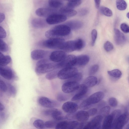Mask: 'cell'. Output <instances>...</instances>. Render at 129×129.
Returning a JSON list of instances; mask_svg holds the SVG:
<instances>
[{
    "label": "cell",
    "mask_w": 129,
    "mask_h": 129,
    "mask_svg": "<svg viewBox=\"0 0 129 129\" xmlns=\"http://www.w3.org/2000/svg\"><path fill=\"white\" fill-rule=\"evenodd\" d=\"M71 30L69 26L65 24L58 25L46 31L45 36L49 39L60 38L68 36Z\"/></svg>",
    "instance_id": "1"
},
{
    "label": "cell",
    "mask_w": 129,
    "mask_h": 129,
    "mask_svg": "<svg viewBox=\"0 0 129 129\" xmlns=\"http://www.w3.org/2000/svg\"><path fill=\"white\" fill-rule=\"evenodd\" d=\"M104 96V93L102 91L95 92L83 101L80 104V107L81 108H85L98 103L102 100Z\"/></svg>",
    "instance_id": "2"
},
{
    "label": "cell",
    "mask_w": 129,
    "mask_h": 129,
    "mask_svg": "<svg viewBox=\"0 0 129 129\" xmlns=\"http://www.w3.org/2000/svg\"><path fill=\"white\" fill-rule=\"evenodd\" d=\"M65 42L64 40L62 38H54L43 41L42 44L49 49L61 50Z\"/></svg>",
    "instance_id": "3"
},
{
    "label": "cell",
    "mask_w": 129,
    "mask_h": 129,
    "mask_svg": "<svg viewBox=\"0 0 129 129\" xmlns=\"http://www.w3.org/2000/svg\"><path fill=\"white\" fill-rule=\"evenodd\" d=\"M129 120V113L126 112L121 114L116 119L114 120L111 128L122 129Z\"/></svg>",
    "instance_id": "4"
},
{
    "label": "cell",
    "mask_w": 129,
    "mask_h": 129,
    "mask_svg": "<svg viewBox=\"0 0 129 129\" xmlns=\"http://www.w3.org/2000/svg\"><path fill=\"white\" fill-rule=\"evenodd\" d=\"M58 68L57 63H48L36 66L35 71L37 74L40 75L48 73Z\"/></svg>",
    "instance_id": "5"
},
{
    "label": "cell",
    "mask_w": 129,
    "mask_h": 129,
    "mask_svg": "<svg viewBox=\"0 0 129 129\" xmlns=\"http://www.w3.org/2000/svg\"><path fill=\"white\" fill-rule=\"evenodd\" d=\"M78 72L77 69L73 67L65 68L59 71L58 77L61 79H68L72 77Z\"/></svg>",
    "instance_id": "6"
},
{
    "label": "cell",
    "mask_w": 129,
    "mask_h": 129,
    "mask_svg": "<svg viewBox=\"0 0 129 129\" xmlns=\"http://www.w3.org/2000/svg\"><path fill=\"white\" fill-rule=\"evenodd\" d=\"M77 56L73 55L66 56L61 61L57 63L58 68L73 67L76 65Z\"/></svg>",
    "instance_id": "7"
},
{
    "label": "cell",
    "mask_w": 129,
    "mask_h": 129,
    "mask_svg": "<svg viewBox=\"0 0 129 129\" xmlns=\"http://www.w3.org/2000/svg\"><path fill=\"white\" fill-rule=\"evenodd\" d=\"M103 117L101 115H97L86 123L84 129H99L101 128Z\"/></svg>",
    "instance_id": "8"
},
{
    "label": "cell",
    "mask_w": 129,
    "mask_h": 129,
    "mask_svg": "<svg viewBox=\"0 0 129 129\" xmlns=\"http://www.w3.org/2000/svg\"><path fill=\"white\" fill-rule=\"evenodd\" d=\"M67 17L60 14H55L51 15L46 18V22L49 25L58 24L65 21Z\"/></svg>",
    "instance_id": "9"
},
{
    "label": "cell",
    "mask_w": 129,
    "mask_h": 129,
    "mask_svg": "<svg viewBox=\"0 0 129 129\" xmlns=\"http://www.w3.org/2000/svg\"><path fill=\"white\" fill-rule=\"evenodd\" d=\"M79 85L78 82L73 81H67L62 85V91L66 93H70L77 90Z\"/></svg>",
    "instance_id": "10"
},
{
    "label": "cell",
    "mask_w": 129,
    "mask_h": 129,
    "mask_svg": "<svg viewBox=\"0 0 129 129\" xmlns=\"http://www.w3.org/2000/svg\"><path fill=\"white\" fill-rule=\"evenodd\" d=\"M56 9L52 8H40L37 9L35 13L38 16L41 17H48L54 14H57Z\"/></svg>",
    "instance_id": "11"
},
{
    "label": "cell",
    "mask_w": 129,
    "mask_h": 129,
    "mask_svg": "<svg viewBox=\"0 0 129 129\" xmlns=\"http://www.w3.org/2000/svg\"><path fill=\"white\" fill-rule=\"evenodd\" d=\"M62 50L67 52H71L75 50H79L77 40L65 42Z\"/></svg>",
    "instance_id": "12"
},
{
    "label": "cell",
    "mask_w": 129,
    "mask_h": 129,
    "mask_svg": "<svg viewBox=\"0 0 129 129\" xmlns=\"http://www.w3.org/2000/svg\"><path fill=\"white\" fill-rule=\"evenodd\" d=\"M88 88L84 84L79 85L78 91L71 99L72 101H77L81 99L85 95L88 90Z\"/></svg>",
    "instance_id": "13"
},
{
    "label": "cell",
    "mask_w": 129,
    "mask_h": 129,
    "mask_svg": "<svg viewBox=\"0 0 129 129\" xmlns=\"http://www.w3.org/2000/svg\"><path fill=\"white\" fill-rule=\"evenodd\" d=\"M78 108V106L76 103L71 101L66 102L63 104L62 107L63 110L68 113H75Z\"/></svg>",
    "instance_id": "14"
},
{
    "label": "cell",
    "mask_w": 129,
    "mask_h": 129,
    "mask_svg": "<svg viewBox=\"0 0 129 129\" xmlns=\"http://www.w3.org/2000/svg\"><path fill=\"white\" fill-rule=\"evenodd\" d=\"M66 56V54L64 51H56L51 53L49 58L51 61L58 62L63 60Z\"/></svg>",
    "instance_id": "15"
},
{
    "label": "cell",
    "mask_w": 129,
    "mask_h": 129,
    "mask_svg": "<svg viewBox=\"0 0 129 129\" xmlns=\"http://www.w3.org/2000/svg\"><path fill=\"white\" fill-rule=\"evenodd\" d=\"M38 102L41 106L46 108H51L58 105V104L56 102L52 101L44 96L40 98L39 99Z\"/></svg>",
    "instance_id": "16"
},
{
    "label": "cell",
    "mask_w": 129,
    "mask_h": 129,
    "mask_svg": "<svg viewBox=\"0 0 129 129\" xmlns=\"http://www.w3.org/2000/svg\"><path fill=\"white\" fill-rule=\"evenodd\" d=\"M114 40L116 44L119 45H123L126 42V39L124 35L118 29L115 28Z\"/></svg>",
    "instance_id": "17"
},
{
    "label": "cell",
    "mask_w": 129,
    "mask_h": 129,
    "mask_svg": "<svg viewBox=\"0 0 129 129\" xmlns=\"http://www.w3.org/2000/svg\"><path fill=\"white\" fill-rule=\"evenodd\" d=\"M47 51L41 49L35 50L31 53V58L34 60H36L43 59L47 55Z\"/></svg>",
    "instance_id": "18"
},
{
    "label": "cell",
    "mask_w": 129,
    "mask_h": 129,
    "mask_svg": "<svg viewBox=\"0 0 129 129\" xmlns=\"http://www.w3.org/2000/svg\"><path fill=\"white\" fill-rule=\"evenodd\" d=\"M0 74L6 79L11 80L13 77V74L11 69L7 67H0Z\"/></svg>",
    "instance_id": "19"
},
{
    "label": "cell",
    "mask_w": 129,
    "mask_h": 129,
    "mask_svg": "<svg viewBox=\"0 0 129 129\" xmlns=\"http://www.w3.org/2000/svg\"><path fill=\"white\" fill-rule=\"evenodd\" d=\"M31 24L34 27L38 28L46 27L48 24L46 20L38 18L33 19L31 21Z\"/></svg>",
    "instance_id": "20"
},
{
    "label": "cell",
    "mask_w": 129,
    "mask_h": 129,
    "mask_svg": "<svg viewBox=\"0 0 129 129\" xmlns=\"http://www.w3.org/2000/svg\"><path fill=\"white\" fill-rule=\"evenodd\" d=\"M59 14L67 17H72L75 15L77 12L72 9L69 8L67 7L61 8L59 10Z\"/></svg>",
    "instance_id": "21"
},
{
    "label": "cell",
    "mask_w": 129,
    "mask_h": 129,
    "mask_svg": "<svg viewBox=\"0 0 129 129\" xmlns=\"http://www.w3.org/2000/svg\"><path fill=\"white\" fill-rule=\"evenodd\" d=\"M75 118L81 122H85L89 119V115L87 111L80 110L75 113Z\"/></svg>",
    "instance_id": "22"
},
{
    "label": "cell",
    "mask_w": 129,
    "mask_h": 129,
    "mask_svg": "<svg viewBox=\"0 0 129 129\" xmlns=\"http://www.w3.org/2000/svg\"><path fill=\"white\" fill-rule=\"evenodd\" d=\"M98 82L97 78L93 76H90L84 80L83 83L88 88L92 87L95 85Z\"/></svg>",
    "instance_id": "23"
},
{
    "label": "cell",
    "mask_w": 129,
    "mask_h": 129,
    "mask_svg": "<svg viewBox=\"0 0 129 129\" xmlns=\"http://www.w3.org/2000/svg\"><path fill=\"white\" fill-rule=\"evenodd\" d=\"M113 121V117L111 114L105 117L102 125V128L110 129L111 128Z\"/></svg>",
    "instance_id": "24"
},
{
    "label": "cell",
    "mask_w": 129,
    "mask_h": 129,
    "mask_svg": "<svg viewBox=\"0 0 129 129\" xmlns=\"http://www.w3.org/2000/svg\"><path fill=\"white\" fill-rule=\"evenodd\" d=\"M65 24L69 26L71 29L76 30L81 28L83 25V23L80 21L72 20L66 22Z\"/></svg>",
    "instance_id": "25"
},
{
    "label": "cell",
    "mask_w": 129,
    "mask_h": 129,
    "mask_svg": "<svg viewBox=\"0 0 129 129\" xmlns=\"http://www.w3.org/2000/svg\"><path fill=\"white\" fill-rule=\"evenodd\" d=\"M89 60V56L86 55H81L77 56L76 65L84 66L87 64Z\"/></svg>",
    "instance_id": "26"
},
{
    "label": "cell",
    "mask_w": 129,
    "mask_h": 129,
    "mask_svg": "<svg viewBox=\"0 0 129 129\" xmlns=\"http://www.w3.org/2000/svg\"><path fill=\"white\" fill-rule=\"evenodd\" d=\"M0 66H5L11 61V57L9 55H4L1 52L0 53Z\"/></svg>",
    "instance_id": "27"
},
{
    "label": "cell",
    "mask_w": 129,
    "mask_h": 129,
    "mask_svg": "<svg viewBox=\"0 0 129 129\" xmlns=\"http://www.w3.org/2000/svg\"><path fill=\"white\" fill-rule=\"evenodd\" d=\"M51 116L56 120H62L66 119L65 117L63 115L62 112L56 109H54Z\"/></svg>",
    "instance_id": "28"
},
{
    "label": "cell",
    "mask_w": 129,
    "mask_h": 129,
    "mask_svg": "<svg viewBox=\"0 0 129 129\" xmlns=\"http://www.w3.org/2000/svg\"><path fill=\"white\" fill-rule=\"evenodd\" d=\"M48 4L51 8L56 9L61 7L63 5L62 2L59 0H49Z\"/></svg>",
    "instance_id": "29"
},
{
    "label": "cell",
    "mask_w": 129,
    "mask_h": 129,
    "mask_svg": "<svg viewBox=\"0 0 129 129\" xmlns=\"http://www.w3.org/2000/svg\"><path fill=\"white\" fill-rule=\"evenodd\" d=\"M116 5L117 9L120 11L125 10L127 7V4L124 0H116Z\"/></svg>",
    "instance_id": "30"
},
{
    "label": "cell",
    "mask_w": 129,
    "mask_h": 129,
    "mask_svg": "<svg viewBox=\"0 0 129 129\" xmlns=\"http://www.w3.org/2000/svg\"><path fill=\"white\" fill-rule=\"evenodd\" d=\"M59 71L54 70L47 73L45 77L46 79L49 80H51L58 77V74Z\"/></svg>",
    "instance_id": "31"
},
{
    "label": "cell",
    "mask_w": 129,
    "mask_h": 129,
    "mask_svg": "<svg viewBox=\"0 0 129 129\" xmlns=\"http://www.w3.org/2000/svg\"><path fill=\"white\" fill-rule=\"evenodd\" d=\"M100 10L101 13L103 15L108 17L112 16L113 13L111 10L107 7L101 6L100 7Z\"/></svg>",
    "instance_id": "32"
},
{
    "label": "cell",
    "mask_w": 129,
    "mask_h": 129,
    "mask_svg": "<svg viewBox=\"0 0 129 129\" xmlns=\"http://www.w3.org/2000/svg\"><path fill=\"white\" fill-rule=\"evenodd\" d=\"M108 74L111 76L116 78H119L121 76L122 73L119 70L115 69L107 72Z\"/></svg>",
    "instance_id": "33"
},
{
    "label": "cell",
    "mask_w": 129,
    "mask_h": 129,
    "mask_svg": "<svg viewBox=\"0 0 129 129\" xmlns=\"http://www.w3.org/2000/svg\"><path fill=\"white\" fill-rule=\"evenodd\" d=\"M83 77L82 74L78 72L72 77L67 79V81H73L78 82L80 81Z\"/></svg>",
    "instance_id": "34"
},
{
    "label": "cell",
    "mask_w": 129,
    "mask_h": 129,
    "mask_svg": "<svg viewBox=\"0 0 129 129\" xmlns=\"http://www.w3.org/2000/svg\"><path fill=\"white\" fill-rule=\"evenodd\" d=\"M68 121H62L57 123L55 128L57 129H68Z\"/></svg>",
    "instance_id": "35"
},
{
    "label": "cell",
    "mask_w": 129,
    "mask_h": 129,
    "mask_svg": "<svg viewBox=\"0 0 129 129\" xmlns=\"http://www.w3.org/2000/svg\"><path fill=\"white\" fill-rule=\"evenodd\" d=\"M33 125L36 128L39 129H42L45 127V123L43 120L40 119L35 120L33 123Z\"/></svg>",
    "instance_id": "36"
},
{
    "label": "cell",
    "mask_w": 129,
    "mask_h": 129,
    "mask_svg": "<svg viewBox=\"0 0 129 129\" xmlns=\"http://www.w3.org/2000/svg\"><path fill=\"white\" fill-rule=\"evenodd\" d=\"M110 110V108L109 106H106L102 107L100 111V115L103 117H106L108 115Z\"/></svg>",
    "instance_id": "37"
},
{
    "label": "cell",
    "mask_w": 129,
    "mask_h": 129,
    "mask_svg": "<svg viewBox=\"0 0 129 129\" xmlns=\"http://www.w3.org/2000/svg\"><path fill=\"white\" fill-rule=\"evenodd\" d=\"M81 1L69 2L66 6L69 8L73 9V8L79 6L81 4Z\"/></svg>",
    "instance_id": "38"
},
{
    "label": "cell",
    "mask_w": 129,
    "mask_h": 129,
    "mask_svg": "<svg viewBox=\"0 0 129 129\" xmlns=\"http://www.w3.org/2000/svg\"><path fill=\"white\" fill-rule=\"evenodd\" d=\"M99 68V67L97 64H94L91 66L89 70V76H93L97 72Z\"/></svg>",
    "instance_id": "39"
},
{
    "label": "cell",
    "mask_w": 129,
    "mask_h": 129,
    "mask_svg": "<svg viewBox=\"0 0 129 129\" xmlns=\"http://www.w3.org/2000/svg\"><path fill=\"white\" fill-rule=\"evenodd\" d=\"M104 47L105 50L108 52L111 51L114 48L113 45L111 42L108 41H107L105 43Z\"/></svg>",
    "instance_id": "40"
},
{
    "label": "cell",
    "mask_w": 129,
    "mask_h": 129,
    "mask_svg": "<svg viewBox=\"0 0 129 129\" xmlns=\"http://www.w3.org/2000/svg\"><path fill=\"white\" fill-rule=\"evenodd\" d=\"M56 98L58 101L63 102L67 100L68 99V97L64 93H59L57 94Z\"/></svg>",
    "instance_id": "41"
},
{
    "label": "cell",
    "mask_w": 129,
    "mask_h": 129,
    "mask_svg": "<svg viewBox=\"0 0 129 129\" xmlns=\"http://www.w3.org/2000/svg\"><path fill=\"white\" fill-rule=\"evenodd\" d=\"M0 50L2 52L7 51L8 49V46L7 44L2 40L0 39Z\"/></svg>",
    "instance_id": "42"
},
{
    "label": "cell",
    "mask_w": 129,
    "mask_h": 129,
    "mask_svg": "<svg viewBox=\"0 0 129 129\" xmlns=\"http://www.w3.org/2000/svg\"><path fill=\"white\" fill-rule=\"evenodd\" d=\"M97 36V32L95 29H93L91 32V45L92 46L94 45Z\"/></svg>",
    "instance_id": "43"
},
{
    "label": "cell",
    "mask_w": 129,
    "mask_h": 129,
    "mask_svg": "<svg viewBox=\"0 0 129 129\" xmlns=\"http://www.w3.org/2000/svg\"><path fill=\"white\" fill-rule=\"evenodd\" d=\"M79 123L78 121H68V129H77Z\"/></svg>",
    "instance_id": "44"
},
{
    "label": "cell",
    "mask_w": 129,
    "mask_h": 129,
    "mask_svg": "<svg viewBox=\"0 0 129 129\" xmlns=\"http://www.w3.org/2000/svg\"><path fill=\"white\" fill-rule=\"evenodd\" d=\"M56 122L53 121H48L45 123V127L51 128H53L57 124Z\"/></svg>",
    "instance_id": "45"
},
{
    "label": "cell",
    "mask_w": 129,
    "mask_h": 129,
    "mask_svg": "<svg viewBox=\"0 0 129 129\" xmlns=\"http://www.w3.org/2000/svg\"><path fill=\"white\" fill-rule=\"evenodd\" d=\"M111 114L113 117L114 121L121 114V111L120 110H114Z\"/></svg>",
    "instance_id": "46"
},
{
    "label": "cell",
    "mask_w": 129,
    "mask_h": 129,
    "mask_svg": "<svg viewBox=\"0 0 129 129\" xmlns=\"http://www.w3.org/2000/svg\"><path fill=\"white\" fill-rule=\"evenodd\" d=\"M109 105L111 107H115L118 104V102L116 98L113 97L110 98L108 101Z\"/></svg>",
    "instance_id": "47"
},
{
    "label": "cell",
    "mask_w": 129,
    "mask_h": 129,
    "mask_svg": "<svg viewBox=\"0 0 129 129\" xmlns=\"http://www.w3.org/2000/svg\"><path fill=\"white\" fill-rule=\"evenodd\" d=\"M121 30L125 33H129V26L125 23H122L120 26Z\"/></svg>",
    "instance_id": "48"
},
{
    "label": "cell",
    "mask_w": 129,
    "mask_h": 129,
    "mask_svg": "<svg viewBox=\"0 0 129 129\" xmlns=\"http://www.w3.org/2000/svg\"><path fill=\"white\" fill-rule=\"evenodd\" d=\"M88 12V9L87 8H82L78 11V14L81 16H84L87 15Z\"/></svg>",
    "instance_id": "49"
},
{
    "label": "cell",
    "mask_w": 129,
    "mask_h": 129,
    "mask_svg": "<svg viewBox=\"0 0 129 129\" xmlns=\"http://www.w3.org/2000/svg\"><path fill=\"white\" fill-rule=\"evenodd\" d=\"M0 88L1 90L3 92H6L7 89V86L3 81L1 80L0 81Z\"/></svg>",
    "instance_id": "50"
},
{
    "label": "cell",
    "mask_w": 129,
    "mask_h": 129,
    "mask_svg": "<svg viewBox=\"0 0 129 129\" xmlns=\"http://www.w3.org/2000/svg\"><path fill=\"white\" fill-rule=\"evenodd\" d=\"M6 36V33L4 29L1 26H0V37L4 38Z\"/></svg>",
    "instance_id": "51"
},
{
    "label": "cell",
    "mask_w": 129,
    "mask_h": 129,
    "mask_svg": "<svg viewBox=\"0 0 129 129\" xmlns=\"http://www.w3.org/2000/svg\"><path fill=\"white\" fill-rule=\"evenodd\" d=\"M48 60L46 59H42L38 61L36 64V66L43 64L48 62Z\"/></svg>",
    "instance_id": "52"
},
{
    "label": "cell",
    "mask_w": 129,
    "mask_h": 129,
    "mask_svg": "<svg viewBox=\"0 0 129 129\" xmlns=\"http://www.w3.org/2000/svg\"><path fill=\"white\" fill-rule=\"evenodd\" d=\"M87 112L90 116H93L97 113V110L96 108H93L89 110Z\"/></svg>",
    "instance_id": "53"
},
{
    "label": "cell",
    "mask_w": 129,
    "mask_h": 129,
    "mask_svg": "<svg viewBox=\"0 0 129 129\" xmlns=\"http://www.w3.org/2000/svg\"><path fill=\"white\" fill-rule=\"evenodd\" d=\"M8 86L10 92L12 95H15L16 93V90L14 87L10 84H8Z\"/></svg>",
    "instance_id": "54"
},
{
    "label": "cell",
    "mask_w": 129,
    "mask_h": 129,
    "mask_svg": "<svg viewBox=\"0 0 129 129\" xmlns=\"http://www.w3.org/2000/svg\"><path fill=\"white\" fill-rule=\"evenodd\" d=\"M65 118L68 120H72L76 119L75 113H68L65 116Z\"/></svg>",
    "instance_id": "55"
},
{
    "label": "cell",
    "mask_w": 129,
    "mask_h": 129,
    "mask_svg": "<svg viewBox=\"0 0 129 129\" xmlns=\"http://www.w3.org/2000/svg\"><path fill=\"white\" fill-rule=\"evenodd\" d=\"M54 109H51L45 111L43 112L44 114L47 116H51Z\"/></svg>",
    "instance_id": "56"
},
{
    "label": "cell",
    "mask_w": 129,
    "mask_h": 129,
    "mask_svg": "<svg viewBox=\"0 0 129 129\" xmlns=\"http://www.w3.org/2000/svg\"><path fill=\"white\" fill-rule=\"evenodd\" d=\"M85 122H81L79 123L77 129L83 128L85 125Z\"/></svg>",
    "instance_id": "57"
},
{
    "label": "cell",
    "mask_w": 129,
    "mask_h": 129,
    "mask_svg": "<svg viewBox=\"0 0 129 129\" xmlns=\"http://www.w3.org/2000/svg\"><path fill=\"white\" fill-rule=\"evenodd\" d=\"M95 5L96 8L98 9L100 7L101 0H94Z\"/></svg>",
    "instance_id": "58"
},
{
    "label": "cell",
    "mask_w": 129,
    "mask_h": 129,
    "mask_svg": "<svg viewBox=\"0 0 129 129\" xmlns=\"http://www.w3.org/2000/svg\"><path fill=\"white\" fill-rule=\"evenodd\" d=\"M5 18V14L3 13H0V22L1 23L4 20Z\"/></svg>",
    "instance_id": "59"
},
{
    "label": "cell",
    "mask_w": 129,
    "mask_h": 129,
    "mask_svg": "<svg viewBox=\"0 0 129 129\" xmlns=\"http://www.w3.org/2000/svg\"><path fill=\"white\" fill-rule=\"evenodd\" d=\"M4 109V105L0 103V110L2 111Z\"/></svg>",
    "instance_id": "60"
},
{
    "label": "cell",
    "mask_w": 129,
    "mask_h": 129,
    "mask_svg": "<svg viewBox=\"0 0 129 129\" xmlns=\"http://www.w3.org/2000/svg\"><path fill=\"white\" fill-rule=\"evenodd\" d=\"M69 2H71V1H81V0H66Z\"/></svg>",
    "instance_id": "61"
},
{
    "label": "cell",
    "mask_w": 129,
    "mask_h": 129,
    "mask_svg": "<svg viewBox=\"0 0 129 129\" xmlns=\"http://www.w3.org/2000/svg\"><path fill=\"white\" fill-rule=\"evenodd\" d=\"M126 16L129 19V12L127 14Z\"/></svg>",
    "instance_id": "62"
},
{
    "label": "cell",
    "mask_w": 129,
    "mask_h": 129,
    "mask_svg": "<svg viewBox=\"0 0 129 129\" xmlns=\"http://www.w3.org/2000/svg\"><path fill=\"white\" fill-rule=\"evenodd\" d=\"M126 129H129V123L127 125L126 128Z\"/></svg>",
    "instance_id": "63"
},
{
    "label": "cell",
    "mask_w": 129,
    "mask_h": 129,
    "mask_svg": "<svg viewBox=\"0 0 129 129\" xmlns=\"http://www.w3.org/2000/svg\"><path fill=\"white\" fill-rule=\"evenodd\" d=\"M127 60L129 62V56L127 57Z\"/></svg>",
    "instance_id": "64"
}]
</instances>
